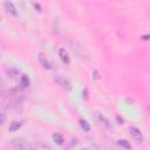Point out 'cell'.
I'll list each match as a JSON object with an SVG mask.
<instances>
[{"instance_id":"obj_16","label":"cell","mask_w":150,"mask_h":150,"mask_svg":"<svg viewBox=\"0 0 150 150\" xmlns=\"http://www.w3.org/2000/svg\"><path fill=\"white\" fill-rule=\"evenodd\" d=\"M33 6L36 8V11H38V12H41V6H40V5H38V4H35V2H34V4H33Z\"/></svg>"},{"instance_id":"obj_17","label":"cell","mask_w":150,"mask_h":150,"mask_svg":"<svg viewBox=\"0 0 150 150\" xmlns=\"http://www.w3.org/2000/svg\"><path fill=\"white\" fill-rule=\"evenodd\" d=\"M141 39L144 40V41H148V40H149V34H144V35H142Z\"/></svg>"},{"instance_id":"obj_10","label":"cell","mask_w":150,"mask_h":150,"mask_svg":"<svg viewBox=\"0 0 150 150\" xmlns=\"http://www.w3.org/2000/svg\"><path fill=\"white\" fill-rule=\"evenodd\" d=\"M52 138H53V141H54L57 145H62L63 142H64V138H63L62 134H60V132H55V134H53V135H52Z\"/></svg>"},{"instance_id":"obj_15","label":"cell","mask_w":150,"mask_h":150,"mask_svg":"<svg viewBox=\"0 0 150 150\" xmlns=\"http://www.w3.org/2000/svg\"><path fill=\"white\" fill-rule=\"evenodd\" d=\"M100 77H101V76H100L98 71H97V70H94V71H93V79H94V80H100Z\"/></svg>"},{"instance_id":"obj_13","label":"cell","mask_w":150,"mask_h":150,"mask_svg":"<svg viewBox=\"0 0 150 150\" xmlns=\"http://www.w3.org/2000/svg\"><path fill=\"white\" fill-rule=\"evenodd\" d=\"M117 144H118L120 146L127 149V150H130V149H131V144H130L129 141H127V139H118V141H117Z\"/></svg>"},{"instance_id":"obj_12","label":"cell","mask_w":150,"mask_h":150,"mask_svg":"<svg viewBox=\"0 0 150 150\" xmlns=\"http://www.w3.org/2000/svg\"><path fill=\"white\" fill-rule=\"evenodd\" d=\"M79 124H80V127H81V129L82 130H84L86 132H89L90 131V125H89V123L86 121V120H83V118H80L79 120Z\"/></svg>"},{"instance_id":"obj_8","label":"cell","mask_w":150,"mask_h":150,"mask_svg":"<svg viewBox=\"0 0 150 150\" xmlns=\"http://www.w3.org/2000/svg\"><path fill=\"white\" fill-rule=\"evenodd\" d=\"M4 7H5V9H6L9 14H12V15H14V16L18 15V11H16L15 6L13 5V2H11V1H6V2H4Z\"/></svg>"},{"instance_id":"obj_11","label":"cell","mask_w":150,"mask_h":150,"mask_svg":"<svg viewBox=\"0 0 150 150\" xmlns=\"http://www.w3.org/2000/svg\"><path fill=\"white\" fill-rule=\"evenodd\" d=\"M20 84H21L22 88H27V87H29V84H30V80H29V77H28L27 75L22 74V75L20 76Z\"/></svg>"},{"instance_id":"obj_3","label":"cell","mask_w":150,"mask_h":150,"mask_svg":"<svg viewBox=\"0 0 150 150\" xmlns=\"http://www.w3.org/2000/svg\"><path fill=\"white\" fill-rule=\"evenodd\" d=\"M54 80H55V82H56L62 89H64L66 91H70V90H71V84H70V82H69L68 79H66V77H63V76H61V75H56V76L54 77Z\"/></svg>"},{"instance_id":"obj_4","label":"cell","mask_w":150,"mask_h":150,"mask_svg":"<svg viewBox=\"0 0 150 150\" xmlns=\"http://www.w3.org/2000/svg\"><path fill=\"white\" fill-rule=\"evenodd\" d=\"M129 132H130L131 137H132L135 141H137V142H139V143L143 142L144 137H143L142 131H141L138 128H136V127H130V128H129Z\"/></svg>"},{"instance_id":"obj_5","label":"cell","mask_w":150,"mask_h":150,"mask_svg":"<svg viewBox=\"0 0 150 150\" xmlns=\"http://www.w3.org/2000/svg\"><path fill=\"white\" fill-rule=\"evenodd\" d=\"M38 60H39L40 64L42 66V68H45V69H52V63H50V61L48 60V57L46 56L45 53L40 52L38 54Z\"/></svg>"},{"instance_id":"obj_2","label":"cell","mask_w":150,"mask_h":150,"mask_svg":"<svg viewBox=\"0 0 150 150\" xmlns=\"http://www.w3.org/2000/svg\"><path fill=\"white\" fill-rule=\"evenodd\" d=\"M93 117H94V120L97 122V124H100L101 127H103V128H105V129H110V128H111V124H110L109 120H108L103 114H101L100 111H95V112L93 114Z\"/></svg>"},{"instance_id":"obj_7","label":"cell","mask_w":150,"mask_h":150,"mask_svg":"<svg viewBox=\"0 0 150 150\" xmlns=\"http://www.w3.org/2000/svg\"><path fill=\"white\" fill-rule=\"evenodd\" d=\"M30 150H52V148L49 145H47L46 143L35 142V143L30 144Z\"/></svg>"},{"instance_id":"obj_6","label":"cell","mask_w":150,"mask_h":150,"mask_svg":"<svg viewBox=\"0 0 150 150\" xmlns=\"http://www.w3.org/2000/svg\"><path fill=\"white\" fill-rule=\"evenodd\" d=\"M57 54H59V57L61 59V61L64 63V64H69L70 63V57H69V54L67 53V50L64 48H60L57 50Z\"/></svg>"},{"instance_id":"obj_9","label":"cell","mask_w":150,"mask_h":150,"mask_svg":"<svg viewBox=\"0 0 150 150\" xmlns=\"http://www.w3.org/2000/svg\"><path fill=\"white\" fill-rule=\"evenodd\" d=\"M23 123H25V121L23 120H20V121H13L12 123H11V125H9V128H8V130H9V132H14V131H18L22 125H23Z\"/></svg>"},{"instance_id":"obj_14","label":"cell","mask_w":150,"mask_h":150,"mask_svg":"<svg viewBox=\"0 0 150 150\" xmlns=\"http://www.w3.org/2000/svg\"><path fill=\"white\" fill-rule=\"evenodd\" d=\"M5 120H6V114L4 111H0V125L5 122Z\"/></svg>"},{"instance_id":"obj_18","label":"cell","mask_w":150,"mask_h":150,"mask_svg":"<svg viewBox=\"0 0 150 150\" xmlns=\"http://www.w3.org/2000/svg\"><path fill=\"white\" fill-rule=\"evenodd\" d=\"M1 88H2V80L0 79V90H1Z\"/></svg>"},{"instance_id":"obj_1","label":"cell","mask_w":150,"mask_h":150,"mask_svg":"<svg viewBox=\"0 0 150 150\" xmlns=\"http://www.w3.org/2000/svg\"><path fill=\"white\" fill-rule=\"evenodd\" d=\"M11 144L14 150H30V144L25 138H21V137L13 138L11 141Z\"/></svg>"}]
</instances>
